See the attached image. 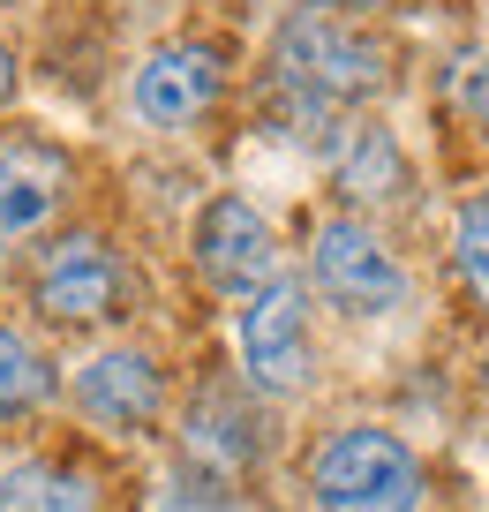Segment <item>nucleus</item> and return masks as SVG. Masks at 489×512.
Wrapping results in <instances>:
<instances>
[{
  "label": "nucleus",
  "mask_w": 489,
  "mask_h": 512,
  "mask_svg": "<svg viewBox=\"0 0 489 512\" xmlns=\"http://www.w3.org/2000/svg\"><path fill=\"white\" fill-rule=\"evenodd\" d=\"M76 400H83V415H91L98 430H143V422L158 415V400H166V384H158L151 354L113 347L76 377Z\"/></svg>",
  "instance_id": "obj_8"
},
{
  "label": "nucleus",
  "mask_w": 489,
  "mask_h": 512,
  "mask_svg": "<svg viewBox=\"0 0 489 512\" xmlns=\"http://www.w3.org/2000/svg\"><path fill=\"white\" fill-rule=\"evenodd\" d=\"M196 264H204V279L219 294H256V287L279 279V241L256 219V204L219 196V204L196 219Z\"/></svg>",
  "instance_id": "obj_6"
},
{
  "label": "nucleus",
  "mask_w": 489,
  "mask_h": 512,
  "mask_svg": "<svg viewBox=\"0 0 489 512\" xmlns=\"http://www.w3.org/2000/svg\"><path fill=\"white\" fill-rule=\"evenodd\" d=\"M316 512H422V460L392 430H339L309 460Z\"/></svg>",
  "instance_id": "obj_1"
},
{
  "label": "nucleus",
  "mask_w": 489,
  "mask_h": 512,
  "mask_svg": "<svg viewBox=\"0 0 489 512\" xmlns=\"http://www.w3.org/2000/svg\"><path fill=\"white\" fill-rule=\"evenodd\" d=\"M16 91V61H8V46H0V98Z\"/></svg>",
  "instance_id": "obj_16"
},
{
  "label": "nucleus",
  "mask_w": 489,
  "mask_h": 512,
  "mask_svg": "<svg viewBox=\"0 0 489 512\" xmlns=\"http://www.w3.org/2000/svg\"><path fill=\"white\" fill-rule=\"evenodd\" d=\"M189 452L211 467V475H234V467L256 460V415L226 392V384H204L189 407Z\"/></svg>",
  "instance_id": "obj_10"
},
{
  "label": "nucleus",
  "mask_w": 489,
  "mask_h": 512,
  "mask_svg": "<svg viewBox=\"0 0 489 512\" xmlns=\"http://www.w3.org/2000/svg\"><path fill=\"white\" fill-rule=\"evenodd\" d=\"M0 512H98V482L53 460L0 467Z\"/></svg>",
  "instance_id": "obj_12"
},
{
  "label": "nucleus",
  "mask_w": 489,
  "mask_h": 512,
  "mask_svg": "<svg viewBox=\"0 0 489 512\" xmlns=\"http://www.w3.org/2000/svg\"><path fill=\"white\" fill-rule=\"evenodd\" d=\"M46 392H53V377H46V362H38V347L0 324V415H23V407H38Z\"/></svg>",
  "instance_id": "obj_13"
},
{
  "label": "nucleus",
  "mask_w": 489,
  "mask_h": 512,
  "mask_svg": "<svg viewBox=\"0 0 489 512\" xmlns=\"http://www.w3.org/2000/svg\"><path fill=\"white\" fill-rule=\"evenodd\" d=\"M61 196H68V166L46 144L0 151V256L16 249V241H31L61 211Z\"/></svg>",
  "instance_id": "obj_9"
},
{
  "label": "nucleus",
  "mask_w": 489,
  "mask_h": 512,
  "mask_svg": "<svg viewBox=\"0 0 489 512\" xmlns=\"http://www.w3.org/2000/svg\"><path fill=\"white\" fill-rule=\"evenodd\" d=\"M332 174H339V189H347L354 204H384V196H399L407 166H399V151H392L384 128L347 121V128H339V144H332Z\"/></svg>",
  "instance_id": "obj_11"
},
{
  "label": "nucleus",
  "mask_w": 489,
  "mask_h": 512,
  "mask_svg": "<svg viewBox=\"0 0 489 512\" xmlns=\"http://www.w3.org/2000/svg\"><path fill=\"white\" fill-rule=\"evenodd\" d=\"M241 362L264 392H301L309 384V309H301L294 279L256 287L249 317H241Z\"/></svg>",
  "instance_id": "obj_5"
},
{
  "label": "nucleus",
  "mask_w": 489,
  "mask_h": 512,
  "mask_svg": "<svg viewBox=\"0 0 489 512\" xmlns=\"http://www.w3.org/2000/svg\"><path fill=\"white\" fill-rule=\"evenodd\" d=\"M121 302V264L98 234H61L38 264V309L53 324H98Z\"/></svg>",
  "instance_id": "obj_7"
},
{
  "label": "nucleus",
  "mask_w": 489,
  "mask_h": 512,
  "mask_svg": "<svg viewBox=\"0 0 489 512\" xmlns=\"http://www.w3.org/2000/svg\"><path fill=\"white\" fill-rule=\"evenodd\" d=\"M219 91H226V46H211V38H174V46H158L151 61L136 68L128 106H136L143 128H189Z\"/></svg>",
  "instance_id": "obj_4"
},
{
  "label": "nucleus",
  "mask_w": 489,
  "mask_h": 512,
  "mask_svg": "<svg viewBox=\"0 0 489 512\" xmlns=\"http://www.w3.org/2000/svg\"><path fill=\"white\" fill-rule=\"evenodd\" d=\"M384 76H392V53L362 38L354 23H332L324 8H309L279 31V83L301 106H347V98H369Z\"/></svg>",
  "instance_id": "obj_2"
},
{
  "label": "nucleus",
  "mask_w": 489,
  "mask_h": 512,
  "mask_svg": "<svg viewBox=\"0 0 489 512\" xmlns=\"http://www.w3.org/2000/svg\"><path fill=\"white\" fill-rule=\"evenodd\" d=\"M459 98H467V106L482 113V128H489V68H474V76L459 83Z\"/></svg>",
  "instance_id": "obj_15"
},
{
  "label": "nucleus",
  "mask_w": 489,
  "mask_h": 512,
  "mask_svg": "<svg viewBox=\"0 0 489 512\" xmlns=\"http://www.w3.org/2000/svg\"><path fill=\"white\" fill-rule=\"evenodd\" d=\"M459 272H467V287L489 302V204H474L467 219H459Z\"/></svg>",
  "instance_id": "obj_14"
},
{
  "label": "nucleus",
  "mask_w": 489,
  "mask_h": 512,
  "mask_svg": "<svg viewBox=\"0 0 489 512\" xmlns=\"http://www.w3.org/2000/svg\"><path fill=\"white\" fill-rule=\"evenodd\" d=\"M309 272H316V287L332 294V309H347V317H384V309L407 302L399 256L384 249L362 219H324V226H316Z\"/></svg>",
  "instance_id": "obj_3"
},
{
  "label": "nucleus",
  "mask_w": 489,
  "mask_h": 512,
  "mask_svg": "<svg viewBox=\"0 0 489 512\" xmlns=\"http://www.w3.org/2000/svg\"><path fill=\"white\" fill-rule=\"evenodd\" d=\"M316 8H377V0H316Z\"/></svg>",
  "instance_id": "obj_17"
}]
</instances>
